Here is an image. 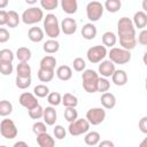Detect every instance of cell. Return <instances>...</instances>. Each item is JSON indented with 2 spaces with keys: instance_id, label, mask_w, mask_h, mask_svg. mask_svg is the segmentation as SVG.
Returning a JSON list of instances; mask_svg holds the SVG:
<instances>
[{
  "instance_id": "38",
  "label": "cell",
  "mask_w": 147,
  "mask_h": 147,
  "mask_svg": "<svg viewBox=\"0 0 147 147\" xmlns=\"http://www.w3.org/2000/svg\"><path fill=\"white\" fill-rule=\"evenodd\" d=\"M47 101L52 106H59L60 103H62V95L59 92H51L47 95Z\"/></svg>"
},
{
  "instance_id": "14",
  "label": "cell",
  "mask_w": 147,
  "mask_h": 147,
  "mask_svg": "<svg viewBox=\"0 0 147 147\" xmlns=\"http://www.w3.org/2000/svg\"><path fill=\"white\" fill-rule=\"evenodd\" d=\"M96 33H98V30H96V26L93 23H86L82 28V36L86 40L94 39L95 36H96Z\"/></svg>"
},
{
  "instance_id": "1",
  "label": "cell",
  "mask_w": 147,
  "mask_h": 147,
  "mask_svg": "<svg viewBox=\"0 0 147 147\" xmlns=\"http://www.w3.org/2000/svg\"><path fill=\"white\" fill-rule=\"evenodd\" d=\"M99 75L96 71L92 69H85L82 79H83V88L87 93H95L98 92V83H99Z\"/></svg>"
},
{
  "instance_id": "16",
  "label": "cell",
  "mask_w": 147,
  "mask_h": 147,
  "mask_svg": "<svg viewBox=\"0 0 147 147\" xmlns=\"http://www.w3.org/2000/svg\"><path fill=\"white\" fill-rule=\"evenodd\" d=\"M42 118H44V122L47 125H49V126L54 125L55 122H56V118H57L55 108L54 107H46L44 109V116H42Z\"/></svg>"
},
{
  "instance_id": "10",
  "label": "cell",
  "mask_w": 147,
  "mask_h": 147,
  "mask_svg": "<svg viewBox=\"0 0 147 147\" xmlns=\"http://www.w3.org/2000/svg\"><path fill=\"white\" fill-rule=\"evenodd\" d=\"M86 118L92 125H99L106 118V110L100 107L91 108L86 113Z\"/></svg>"
},
{
  "instance_id": "19",
  "label": "cell",
  "mask_w": 147,
  "mask_h": 147,
  "mask_svg": "<svg viewBox=\"0 0 147 147\" xmlns=\"http://www.w3.org/2000/svg\"><path fill=\"white\" fill-rule=\"evenodd\" d=\"M133 24L138 29H144L147 25V14L144 10L134 13V15H133Z\"/></svg>"
},
{
  "instance_id": "41",
  "label": "cell",
  "mask_w": 147,
  "mask_h": 147,
  "mask_svg": "<svg viewBox=\"0 0 147 147\" xmlns=\"http://www.w3.org/2000/svg\"><path fill=\"white\" fill-rule=\"evenodd\" d=\"M40 6L46 10H54L59 6V0H40Z\"/></svg>"
},
{
  "instance_id": "56",
  "label": "cell",
  "mask_w": 147,
  "mask_h": 147,
  "mask_svg": "<svg viewBox=\"0 0 147 147\" xmlns=\"http://www.w3.org/2000/svg\"><path fill=\"white\" fill-rule=\"evenodd\" d=\"M142 61H144V64L147 67V52L144 54V56H142Z\"/></svg>"
},
{
  "instance_id": "43",
  "label": "cell",
  "mask_w": 147,
  "mask_h": 147,
  "mask_svg": "<svg viewBox=\"0 0 147 147\" xmlns=\"http://www.w3.org/2000/svg\"><path fill=\"white\" fill-rule=\"evenodd\" d=\"M13 62H2L0 61V70H1V74L3 76H8L13 72Z\"/></svg>"
},
{
  "instance_id": "36",
  "label": "cell",
  "mask_w": 147,
  "mask_h": 147,
  "mask_svg": "<svg viewBox=\"0 0 147 147\" xmlns=\"http://www.w3.org/2000/svg\"><path fill=\"white\" fill-rule=\"evenodd\" d=\"M33 93L38 96V98H45L49 94V88L47 85H44V84H39L37 86H34L33 88Z\"/></svg>"
},
{
  "instance_id": "46",
  "label": "cell",
  "mask_w": 147,
  "mask_h": 147,
  "mask_svg": "<svg viewBox=\"0 0 147 147\" xmlns=\"http://www.w3.org/2000/svg\"><path fill=\"white\" fill-rule=\"evenodd\" d=\"M53 133H54V136H55L56 139L62 140V139L65 138L67 131H65V129H64L62 125H55V127L53 129Z\"/></svg>"
},
{
  "instance_id": "53",
  "label": "cell",
  "mask_w": 147,
  "mask_h": 147,
  "mask_svg": "<svg viewBox=\"0 0 147 147\" xmlns=\"http://www.w3.org/2000/svg\"><path fill=\"white\" fill-rule=\"evenodd\" d=\"M8 5V0H0V8L3 9Z\"/></svg>"
},
{
  "instance_id": "26",
  "label": "cell",
  "mask_w": 147,
  "mask_h": 147,
  "mask_svg": "<svg viewBox=\"0 0 147 147\" xmlns=\"http://www.w3.org/2000/svg\"><path fill=\"white\" fill-rule=\"evenodd\" d=\"M117 42V37L114 32L111 31H107L102 34V44L106 47H114Z\"/></svg>"
},
{
  "instance_id": "44",
  "label": "cell",
  "mask_w": 147,
  "mask_h": 147,
  "mask_svg": "<svg viewBox=\"0 0 147 147\" xmlns=\"http://www.w3.org/2000/svg\"><path fill=\"white\" fill-rule=\"evenodd\" d=\"M72 67H74V69H75L76 71L80 72V71H84V70H85L86 63H85L84 59H82V57H76V59L74 60V62H72Z\"/></svg>"
},
{
  "instance_id": "4",
  "label": "cell",
  "mask_w": 147,
  "mask_h": 147,
  "mask_svg": "<svg viewBox=\"0 0 147 147\" xmlns=\"http://www.w3.org/2000/svg\"><path fill=\"white\" fill-rule=\"evenodd\" d=\"M21 18L24 24L33 25L44 20V11H42V9H40L38 7H31L23 11Z\"/></svg>"
},
{
  "instance_id": "29",
  "label": "cell",
  "mask_w": 147,
  "mask_h": 147,
  "mask_svg": "<svg viewBox=\"0 0 147 147\" xmlns=\"http://www.w3.org/2000/svg\"><path fill=\"white\" fill-rule=\"evenodd\" d=\"M16 57L20 62H28L31 59V51L28 47H20L16 51Z\"/></svg>"
},
{
  "instance_id": "55",
  "label": "cell",
  "mask_w": 147,
  "mask_h": 147,
  "mask_svg": "<svg viewBox=\"0 0 147 147\" xmlns=\"http://www.w3.org/2000/svg\"><path fill=\"white\" fill-rule=\"evenodd\" d=\"M139 146H140V147H147V137L139 144Z\"/></svg>"
},
{
  "instance_id": "50",
  "label": "cell",
  "mask_w": 147,
  "mask_h": 147,
  "mask_svg": "<svg viewBox=\"0 0 147 147\" xmlns=\"http://www.w3.org/2000/svg\"><path fill=\"white\" fill-rule=\"evenodd\" d=\"M8 23V11L1 9L0 10V25H7Z\"/></svg>"
},
{
  "instance_id": "5",
  "label": "cell",
  "mask_w": 147,
  "mask_h": 147,
  "mask_svg": "<svg viewBox=\"0 0 147 147\" xmlns=\"http://www.w3.org/2000/svg\"><path fill=\"white\" fill-rule=\"evenodd\" d=\"M108 56H109V60H111L115 64H125L131 60L130 51L125 48H118V47H111L108 53Z\"/></svg>"
},
{
  "instance_id": "57",
  "label": "cell",
  "mask_w": 147,
  "mask_h": 147,
  "mask_svg": "<svg viewBox=\"0 0 147 147\" xmlns=\"http://www.w3.org/2000/svg\"><path fill=\"white\" fill-rule=\"evenodd\" d=\"M37 1H38V0H25V2H26L28 5H34Z\"/></svg>"
},
{
  "instance_id": "47",
  "label": "cell",
  "mask_w": 147,
  "mask_h": 147,
  "mask_svg": "<svg viewBox=\"0 0 147 147\" xmlns=\"http://www.w3.org/2000/svg\"><path fill=\"white\" fill-rule=\"evenodd\" d=\"M138 42L142 46H147V30L142 29L138 36Z\"/></svg>"
},
{
  "instance_id": "40",
  "label": "cell",
  "mask_w": 147,
  "mask_h": 147,
  "mask_svg": "<svg viewBox=\"0 0 147 147\" xmlns=\"http://www.w3.org/2000/svg\"><path fill=\"white\" fill-rule=\"evenodd\" d=\"M14 60V53L13 51L8 48H3L0 51V61L2 62H13Z\"/></svg>"
},
{
  "instance_id": "12",
  "label": "cell",
  "mask_w": 147,
  "mask_h": 147,
  "mask_svg": "<svg viewBox=\"0 0 147 147\" xmlns=\"http://www.w3.org/2000/svg\"><path fill=\"white\" fill-rule=\"evenodd\" d=\"M99 74L102 76V77H111L113 74L115 72V63L111 61V60H103L101 61V63L99 64Z\"/></svg>"
},
{
  "instance_id": "2",
  "label": "cell",
  "mask_w": 147,
  "mask_h": 147,
  "mask_svg": "<svg viewBox=\"0 0 147 147\" xmlns=\"http://www.w3.org/2000/svg\"><path fill=\"white\" fill-rule=\"evenodd\" d=\"M44 31L52 39L59 37L61 32V24L54 14H47L46 17H44Z\"/></svg>"
},
{
  "instance_id": "25",
  "label": "cell",
  "mask_w": 147,
  "mask_h": 147,
  "mask_svg": "<svg viewBox=\"0 0 147 147\" xmlns=\"http://www.w3.org/2000/svg\"><path fill=\"white\" fill-rule=\"evenodd\" d=\"M100 133L96 132V131H91V132H87L85 138H84V141L86 145L88 146H96L99 145L100 142Z\"/></svg>"
},
{
  "instance_id": "32",
  "label": "cell",
  "mask_w": 147,
  "mask_h": 147,
  "mask_svg": "<svg viewBox=\"0 0 147 147\" xmlns=\"http://www.w3.org/2000/svg\"><path fill=\"white\" fill-rule=\"evenodd\" d=\"M122 7L121 0H106L105 2V8L109 13H117Z\"/></svg>"
},
{
  "instance_id": "6",
  "label": "cell",
  "mask_w": 147,
  "mask_h": 147,
  "mask_svg": "<svg viewBox=\"0 0 147 147\" xmlns=\"http://www.w3.org/2000/svg\"><path fill=\"white\" fill-rule=\"evenodd\" d=\"M107 55H108V52H107V48L105 45L92 46L87 49V53H86L87 60L91 63H99V62L103 61Z\"/></svg>"
},
{
  "instance_id": "22",
  "label": "cell",
  "mask_w": 147,
  "mask_h": 147,
  "mask_svg": "<svg viewBox=\"0 0 147 147\" xmlns=\"http://www.w3.org/2000/svg\"><path fill=\"white\" fill-rule=\"evenodd\" d=\"M61 8L64 13L69 15L75 14L78 9L77 0H61Z\"/></svg>"
},
{
  "instance_id": "31",
  "label": "cell",
  "mask_w": 147,
  "mask_h": 147,
  "mask_svg": "<svg viewBox=\"0 0 147 147\" xmlns=\"http://www.w3.org/2000/svg\"><path fill=\"white\" fill-rule=\"evenodd\" d=\"M62 105L64 107H76L78 105V99L71 93H65L62 96Z\"/></svg>"
},
{
  "instance_id": "3",
  "label": "cell",
  "mask_w": 147,
  "mask_h": 147,
  "mask_svg": "<svg viewBox=\"0 0 147 147\" xmlns=\"http://www.w3.org/2000/svg\"><path fill=\"white\" fill-rule=\"evenodd\" d=\"M117 32L119 38L125 37H136V26L133 21L129 17H121L117 22Z\"/></svg>"
},
{
  "instance_id": "58",
  "label": "cell",
  "mask_w": 147,
  "mask_h": 147,
  "mask_svg": "<svg viewBox=\"0 0 147 147\" xmlns=\"http://www.w3.org/2000/svg\"><path fill=\"white\" fill-rule=\"evenodd\" d=\"M145 87H146V91H147V78H146V84H145Z\"/></svg>"
},
{
  "instance_id": "33",
  "label": "cell",
  "mask_w": 147,
  "mask_h": 147,
  "mask_svg": "<svg viewBox=\"0 0 147 147\" xmlns=\"http://www.w3.org/2000/svg\"><path fill=\"white\" fill-rule=\"evenodd\" d=\"M20 20L21 18H20L18 14L15 10H9L8 11V23H7L8 28H16L20 23Z\"/></svg>"
},
{
  "instance_id": "42",
  "label": "cell",
  "mask_w": 147,
  "mask_h": 147,
  "mask_svg": "<svg viewBox=\"0 0 147 147\" xmlns=\"http://www.w3.org/2000/svg\"><path fill=\"white\" fill-rule=\"evenodd\" d=\"M110 88V83L106 77H101L99 78V83H98V91L99 92H108V90Z\"/></svg>"
},
{
  "instance_id": "24",
  "label": "cell",
  "mask_w": 147,
  "mask_h": 147,
  "mask_svg": "<svg viewBox=\"0 0 147 147\" xmlns=\"http://www.w3.org/2000/svg\"><path fill=\"white\" fill-rule=\"evenodd\" d=\"M40 68L42 69H47V70H54L55 65H56V59L52 55H46L40 60L39 63Z\"/></svg>"
},
{
  "instance_id": "37",
  "label": "cell",
  "mask_w": 147,
  "mask_h": 147,
  "mask_svg": "<svg viewBox=\"0 0 147 147\" xmlns=\"http://www.w3.org/2000/svg\"><path fill=\"white\" fill-rule=\"evenodd\" d=\"M16 86L21 90H25L31 85V77H21L16 75Z\"/></svg>"
},
{
  "instance_id": "21",
  "label": "cell",
  "mask_w": 147,
  "mask_h": 147,
  "mask_svg": "<svg viewBox=\"0 0 147 147\" xmlns=\"http://www.w3.org/2000/svg\"><path fill=\"white\" fill-rule=\"evenodd\" d=\"M56 77L60 79V80H69L71 79L72 77V70L69 65H60L57 69H56Z\"/></svg>"
},
{
  "instance_id": "23",
  "label": "cell",
  "mask_w": 147,
  "mask_h": 147,
  "mask_svg": "<svg viewBox=\"0 0 147 147\" xmlns=\"http://www.w3.org/2000/svg\"><path fill=\"white\" fill-rule=\"evenodd\" d=\"M42 49L44 52H46L47 54H54L60 49V42L56 39H48L44 42L42 45Z\"/></svg>"
},
{
  "instance_id": "27",
  "label": "cell",
  "mask_w": 147,
  "mask_h": 147,
  "mask_svg": "<svg viewBox=\"0 0 147 147\" xmlns=\"http://www.w3.org/2000/svg\"><path fill=\"white\" fill-rule=\"evenodd\" d=\"M38 79L42 83H48L54 78V70H47V69H42L39 68L38 72H37Z\"/></svg>"
},
{
  "instance_id": "49",
  "label": "cell",
  "mask_w": 147,
  "mask_h": 147,
  "mask_svg": "<svg viewBox=\"0 0 147 147\" xmlns=\"http://www.w3.org/2000/svg\"><path fill=\"white\" fill-rule=\"evenodd\" d=\"M9 37H10L9 31L7 29H5V28H1L0 29V42L3 44L6 41H8L9 40Z\"/></svg>"
},
{
  "instance_id": "18",
  "label": "cell",
  "mask_w": 147,
  "mask_h": 147,
  "mask_svg": "<svg viewBox=\"0 0 147 147\" xmlns=\"http://www.w3.org/2000/svg\"><path fill=\"white\" fill-rule=\"evenodd\" d=\"M37 144L40 147H53L55 145V140L51 134L45 132L37 136Z\"/></svg>"
},
{
  "instance_id": "48",
  "label": "cell",
  "mask_w": 147,
  "mask_h": 147,
  "mask_svg": "<svg viewBox=\"0 0 147 147\" xmlns=\"http://www.w3.org/2000/svg\"><path fill=\"white\" fill-rule=\"evenodd\" d=\"M138 126H139V130H140L142 133L147 134V116H144V117H141V118L139 119Z\"/></svg>"
},
{
  "instance_id": "45",
  "label": "cell",
  "mask_w": 147,
  "mask_h": 147,
  "mask_svg": "<svg viewBox=\"0 0 147 147\" xmlns=\"http://www.w3.org/2000/svg\"><path fill=\"white\" fill-rule=\"evenodd\" d=\"M32 132L34 134H41V133H45L47 132V129H46V124L42 123V122H36L33 125H32Z\"/></svg>"
},
{
  "instance_id": "35",
  "label": "cell",
  "mask_w": 147,
  "mask_h": 147,
  "mask_svg": "<svg viewBox=\"0 0 147 147\" xmlns=\"http://www.w3.org/2000/svg\"><path fill=\"white\" fill-rule=\"evenodd\" d=\"M64 118L70 123L78 118V113L76 110V107H65L64 109Z\"/></svg>"
},
{
  "instance_id": "20",
  "label": "cell",
  "mask_w": 147,
  "mask_h": 147,
  "mask_svg": "<svg viewBox=\"0 0 147 147\" xmlns=\"http://www.w3.org/2000/svg\"><path fill=\"white\" fill-rule=\"evenodd\" d=\"M28 37L32 42H39L44 39V31L38 26H32L28 31Z\"/></svg>"
},
{
  "instance_id": "52",
  "label": "cell",
  "mask_w": 147,
  "mask_h": 147,
  "mask_svg": "<svg viewBox=\"0 0 147 147\" xmlns=\"http://www.w3.org/2000/svg\"><path fill=\"white\" fill-rule=\"evenodd\" d=\"M18 146H25V147H28V142H25V141H17V142L14 144V147H18Z\"/></svg>"
},
{
  "instance_id": "15",
  "label": "cell",
  "mask_w": 147,
  "mask_h": 147,
  "mask_svg": "<svg viewBox=\"0 0 147 147\" xmlns=\"http://www.w3.org/2000/svg\"><path fill=\"white\" fill-rule=\"evenodd\" d=\"M100 101H101V105L105 109H113L116 106V98L110 92H105L101 95Z\"/></svg>"
},
{
  "instance_id": "28",
  "label": "cell",
  "mask_w": 147,
  "mask_h": 147,
  "mask_svg": "<svg viewBox=\"0 0 147 147\" xmlns=\"http://www.w3.org/2000/svg\"><path fill=\"white\" fill-rule=\"evenodd\" d=\"M119 44L122 48H125L127 51H132L137 45V38L136 37H125L119 38Z\"/></svg>"
},
{
  "instance_id": "34",
  "label": "cell",
  "mask_w": 147,
  "mask_h": 147,
  "mask_svg": "<svg viewBox=\"0 0 147 147\" xmlns=\"http://www.w3.org/2000/svg\"><path fill=\"white\" fill-rule=\"evenodd\" d=\"M11 111H13V105L7 100H2L0 102V115L2 117H6L10 115Z\"/></svg>"
},
{
  "instance_id": "8",
  "label": "cell",
  "mask_w": 147,
  "mask_h": 147,
  "mask_svg": "<svg viewBox=\"0 0 147 147\" xmlns=\"http://www.w3.org/2000/svg\"><path fill=\"white\" fill-rule=\"evenodd\" d=\"M105 6L99 1H91L86 6V15L91 22L99 21L103 15Z\"/></svg>"
},
{
  "instance_id": "13",
  "label": "cell",
  "mask_w": 147,
  "mask_h": 147,
  "mask_svg": "<svg viewBox=\"0 0 147 147\" xmlns=\"http://www.w3.org/2000/svg\"><path fill=\"white\" fill-rule=\"evenodd\" d=\"M77 30V22L71 17H65L61 22V31L64 34H74Z\"/></svg>"
},
{
  "instance_id": "51",
  "label": "cell",
  "mask_w": 147,
  "mask_h": 147,
  "mask_svg": "<svg viewBox=\"0 0 147 147\" xmlns=\"http://www.w3.org/2000/svg\"><path fill=\"white\" fill-rule=\"evenodd\" d=\"M99 146L100 147H114V142L110 141V140H103V141H100L99 142Z\"/></svg>"
},
{
  "instance_id": "17",
  "label": "cell",
  "mask_w": 147,
  "mask_h": 147,
  "mask_svg": "<svg viewBox=\"0 0 147 147\" xmlns=\"http://www.w3.org/2000/svg\"><path fill=\"white\" fill-rule=\"evenodd\" d=\"M111 80L115 85L117 86H123L127 83V74L124 71V70H115V72L111 76Z\"/></svg>"
},
{
  "instance_id": "7",
  "label": "cell",
  "mask_w": 147,
  "mask_h": 147,
  "mask_svg": "<svg viewBox=\"0 0 147 147\" xmlns=\"http://www.w3.org/2000/svg\"><path fill=\"white\" fill-rule=\"evenodd\" d=\"M90 125L91 123L87 121V118H77L74 122H70L68 130L71 136L77 137V136L87 133L90 130Z\"/></svg>"
},
{
  "instance_id": "54",
  "label": "cell",
  "mask_w": 147,
  "mask_h": 147,
  "mask_svg": "<svg viewBox=\"0 0 147 147\" xmlns=\"http://www.w3.org/2000/svg\"><path fill=\"white\" fill-rule=\"evenodd\" d=\"M141 7L144 9L145 13H147V0H142V3H141Z\"/></svg>"
},
{
  "instance_id": "30",
  "label": "cell",
  "mask_w": 147,
  "mask_h": 147,
  "mask_svg": "<svg viewBox=\"0 0 147 147\" xmlns=\"http://www.w3.org/2000/svg\"><path fill=\"white\" fill-rule=\"evenodd\" d=\"M17 76L21 77H31V67L28 64V62H20L16 68Z\"/></svg>"
},
{
  "instance_id": "9",
  "label": "cell",
  "mask_w": 147,
  "mask_h": 147,
  "mask_svg": "<svg viewBox=\"0 0 147 147\" xmlns=\"http://www.w3.org/2000/svg\"><path fill=\"white\" fill-rule=\"evenodd\" d=\"M0 133L3 138L10 140V139H14V138L17 137L18 131H17V127H16L15 123L11 119L5 118L0 123Z\"/></svg>"
},
{
  "instance_id": "11",
  "label": "cell",
  "mask_w": 147,
  "mask_h": 147,
  "mask_svg": "<svg viewBox=\"0 0 147 147\" xmlns=\"http://www.w3.org/2000/svg\"><path fill=\"white\" fill-rule=\"evenodd\" d=\"M37 95L33 93H30V92H24V93H22L21 95H20V98H18V102H20V105L22 106V107H24V108H26L28 110H30V109H32V108H34V107H37L39 103H38V100H37Z\"/></svg>"
},
{
  "instance_id": "39",
  "label": "cell",
  "mask_w": 147,
  "mask_h": 147,
  "mask_svg": "<svg viewBox=\"0 0 147 147\" xmlns=\"http://www.w3.org/2000/svg\"><path fill=\"white\" fill-rule=\"evenodd\" d=\"M28 111H29V116L32 119H39V118H41L44 116V108L40 105H38L37 107H34V108H32V109H30Z\"/></svg>"
}]
</instances>
